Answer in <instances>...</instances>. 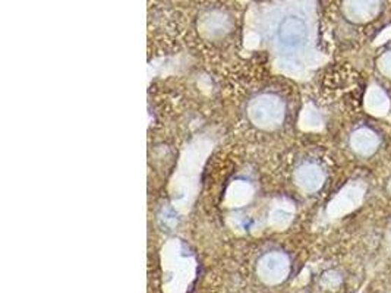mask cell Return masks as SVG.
Returning <instances> with one entry per match:
<instances>
[{
  "label": "cell",
  "mask_w": 391,
  "mask_h": 293,
  "mask_svg": "<svg viewBox=\"0 0 391 293\" xmlns=\"http://www.w3.org/2000/svg\"><path fill=\"white\" fill-rule=\"evenodd\" d=\"M260 34L278 56H292L305 50L311 41L306 13L292 3L273 5L260 18Z\"/></svg>",
  "instance_id": "1"
},
{
  "label": "cell",
  "mask_w": 391,
  "mask_h": 293,
  "mask_svg": "<svg viewBox=\"0 0 391 293\" xmlns=\"http://www.w3.org/2000/svg\"><path fill=\"white\" fill-rule=\"evenodd\" d=\"M194 27L206 41L223 43L239 28L238 9L229 0H204L195 10Z\"/></svg>",
  "instance_id": "2"
},
{
  "label": "cell",
  "mask_w": 391,
  "mask_h": 293,
  "mask_svg": "<svg viewBox=\"0 0 391 293\" xmlns=\"http://www.w3.org/2000/svg\"><path fill=\"white\" fill-rule=\"evenodd\" d=\"M248 120L260 129L278 128L285 120L286 107L283 100L273 92H260L246 106Z\"/></svg>",
  "instance_id": "3"
},
{
  "label": "cell",
  "mask_w": 391,
  "mask_h": 293,
  "mask_svg": "<svg viewBox=\"0 0 391 293\" xmlns=\"http://www.w3.org/2000/svg\"><path fill=\"white\" fill-rule=\"evenodd\" d=\"M383 10V0H341L345 18L355 24H364L378 17Z\"/></svg>",
  "instance_id": "4"
},
{
  "label": "cell",
  "mask_w": 391,
  "mask_h": 293,
  "mask_svg": "<svg viewBox=\"0 0 391 293\" xmlns=\"http://www.w3.org/2000/svg\"><path fill=\"white\" fill-rule=\"evenodd\" d=\"M258 271L262 279L267 282H280L281 279H285L289 271V261L283 254L270 252L260 261Z\"/></svg>",
  "instance_id": "5"
},
{
  "label": "cell",
  "mask_w": 391,
  "mask_h": 293,
  "mask_svg": "<svg viewBox=\"0 0 391 293\" xmlns=\"http://www.w3.org/2000/svg\"><path fill=\"white\" fill-rule=\"evenodd\" d=\"M324 180L322 172L315 164H304L296 172V182L305 191H317Z\"/></svg>",
  "instance_id": "6"
},
{
  "label": "cell",
  "mask_w": 391,
  "mask_h": 293,
  "mask_svg": "<svg viewBox=\"0 0 391 293\" xmlns=\"http://www.w3.org/2000/svg\"><path fill=\"white\" fill-rule=\"evenodd\" d=\"M352 144L353 148H356V151L368 154L375 148V145H377V136L368 129H361L353 135Z\"/></svg>",
  "instance_id": "7"
},
{
  "label": "cell",
  "mask_w": 391,
  "mask_h": 293,
  "mask_svg": "<svg viewBox=\"0 0 391 293\" xmlns=\"http://www.w3.org/2000/svg\"><path fill=\"white\" fill-rule=\"evenodd\" d=\"M383 69L391 75V55H387L383 57Z\"/></svg>",
  "instance_id": "8"
}]
</instances>
